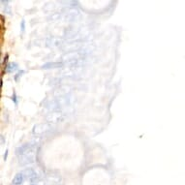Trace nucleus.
Returning <instances> with one entry per match:
<instances>
[{"instance_id":"obj_1","label":"nucleus","mask_w":185,"mask_h":185,"mask_svg":"<svg viewBox=\"0 0 185 185\" xmlns=\"http://www.w3.org/2000/svg\"><path fill=\"white\" fill-rule=\"evenodd\" d=\"M21 172H22V174L24 175V177H27V178H29V179H34V178H36V176H37L36 172H35L32 169H26V170L22 171Z\"/></svg>"},{"instance_id":"obj_2","label":"nucleus","mask_w":185,"mask_h":185,"mask_svg":"<svg viewBox=\"0 0 185 185\" xmlns=\"http://www.w3.org/2000/svg\"><path fill=\"white\" fill-rule=\"evenodd\" d=\"M23 178H24V175L22 174V172L17 173V174L15 175L14 179H13V184H15V185H20V184H21L22 181H23Z\"/></svg>"},{"instance_id":"obj_3","label":"nucleus","mask_w":185,"mask_h":185,"mask_svg":"<svg viewBox=\"0 0 185 185\" xmlns=\"http://www.w3.org/2000/svg\"><path fill=\"white\" fill-rule=\"evenodd\" d=\"M18 68H19L18 63H16V62H9L8 65H7V68H6V72L7 73H12V72L18 70Z\"/></svg>"},{"instance_id":"obj_4","label":"nucleus","mask_w":185,"mask_h":185,"mask_svg":"<svg viewBox=\"0 0 185 185\" xmlns=\"http://www.w3.org/2000/svg\"><path fill=\"white\" fill-rule=\"evenodd\" d=\"M8 60H9V54H5L3 60H2V65H1V70H2V76L4 75V71H6V68H7V65H8Z\"/></svg>"},{"instance_id":"obj_5","label":"nucleus","mask_w":185,"mask_h":185,"mask_svg":"<svg viewBox=\"0 0 185 185\" xmlns=\"http://www.w3.org/2000/svg\"><path fill=\"white\" fill-rule=\"evenodd\" d=\"M12 101L14 102V104H15L16 106L19 105V98H18V95H17V93H16L15 91L13 92V95H12Z\"/></svg>"},{"instance_id":"obj_6","label":"nucleus","mask_w":185,"mask_h":185,"mask_svg":"<svg viewBox=\"0 0 185 185\" xmlns=\"http://www.w3.org/2000/svg\"><path fill=\"white\" fill-rule=\"evenodd\" d=\"M23 74H24V70H21V71H19V72L16 74V76H15V81L18 82V81H19V78H21Z\"/></svg>"},{"instance_id":"obj_7","label":"nucleus","mask_w":185,"mask_h":185,"mask_svg":"<svg viewBox=\"0 0 185 185\" xmlns=\"http://www.w3.org/2000/svg\"><path fill=\"white\" fill-rule=\"evenodd\" d=\"M21 30L22 32L25 30V21H24V20H22L21 22Z\"/></svg>"},{"instance_id":"obj_8","label":"nucleus","mask_w":185,"mask_h":185,"mask_svg":"<svg viewBox=\"0 0 185 185\" xmlns=\"http://www.w3.org/2000/svg\"><path fill=\"white\" fill-rule=\"evenodd\" d=\"M8 153H9V150L7 149V150L5 151V153H4V157H3V158H4V161H6L7 157H8Z\"/></svg>"},{"instance_id":"obj_9","label":"nucleus","mask_w":185,"mask_h":185,"mask_svg":"<svg viewBox=\"0 0 185 185\" xmlns=\"http://www.w3.org/2000/svg\"><path fill=\"white\" fill-rule=\"evenodd\" d=\"M1 144H4V136H3V135H1Z\"/></svg>"},{"instance_id":"obj_10","label":"nucleus","mask_w":185,"mask_h":185,"mask_svg":"<svg viewBox=\"0 0 185 185\" xmlns=\"http://www.w3.org/2000/svg\"><path fill=\"white\" fill-rule=\"evenodd\" d=\"M31 185H36V184H31Z\"/></svg>"}]
</instances>
